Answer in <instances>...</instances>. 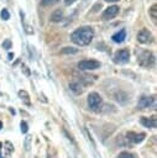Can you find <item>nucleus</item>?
Returning a JSON list of instances; mask_svg holds the SVG:
<instances>
[{"label":"nucleus","mask_w":157,"mask_h":158,"mask_svg":"<svg viewBox=\"0 0 157 158\" xmlns=\"http://www.w3.org/2000/svg\"><path fill=\"white\" fill-rule=\"evenodd\" d=\"M94 37V30L90 26H83L70 33V40L78 46H88Z\"/></svg>","instance_id":"1"},{"label":"nucleus","mask_w":157,"mask_h":158,"mask_svg":"<svg viewBox=\"0 0 157 158\" xmlns=\"http://www.w3.org/2000/svg\"><path fill=\"white\" fill-rule=\"evenodd\" d=\"M138 64L143 68H150L155 64V54L151 51H142L138 56Z\"/></svg>","instance_id":"2"},{"label":"nucleus","mask_w":157,"mask_h":158,"mask_svg":"<svg viewBox=\"0 0 157 158\" xmlns=\"http://www.w3.org/2000/svg\"><path fill=\"white\" fill-rule=\"evenodd\" d=\"M77 67L80 70H94V69L100 68L101 63L99 60H95V59H84V60L78 62Z\"/></svg>","instance_id":"3"},{"label":"nucleus","mask_w":157,"mask_h":158,"mask_svg":"<svg viewBox=\"0 0 157 158\" xmlns=\"http://www.w3.org/2000/svg\"><path fill=\"white\" fill-rule=\"evenodd\" d=\"M130 59V51L127 48H122V49H119L115 52L114 54V63L116 64H122V63H127Z\"/></svg>","instance_id":"4"},{"label":"nucleus","mask_w":157,"mask_h":158,"mask_svg":"<svg viewBox=\"0 0 157 158\" xmlns=\"http://www.w3.org/2000/svg\"><path fill=\"white\" fill-rule=\"evenodd\" d=\"M87 101H88L89 107H90L91 110H94V111H98L99 107H100V105H101V102H103L101 96H100L98 93H95V91H93V93H90V94L88 95Z\"/></svg>","instance_id":"5"},{"label":"nucleus","mask_w":157,"mask_h":158,"mask_svg":"<svg viewBox=\"0 0 157 158\" xmlns=\"http://www.w3.org/2000/svg\"><path fill=\"white\" fill-rule=\"evenodd\" d=\"M119 6L117 5H112V6H109V7H106L105 10H104V12H103V15H101V17L104 19V20H110V19H112V17H115L117 14H119Z\"/></svg>","instance_id":"6"},{"label":"nucleus","mask_w":157,"mask_h":158,"mask_svg":"<svg viewBox=\"0 0 157 158\" xmlns=\"http://www.w3.org/2000/svg\"><path fill=\"white\" fill-rule=\"evenodd\" d=\"M151 38H152V35L147 28H142L137 33V41L140 43H148L151 41Z\"/></svg>","instance_id":"7"},{"label":"nucleus","mask_w":157,"mask_h":158,"mask_svg":"<svg viewBox=\"0 0 157 158\" xmlns=\"http://www.w3.org/2000/svg\"><path fill=\"white\" fill-rule=\"evenodd\" d=\"M137 105L140 109L150 107L151 105H155V96H141Z\"/></svg>","instance_id":"8"},{"label":"nucleus","mask_w":157,"mask_h":158,"mask_svg":"<svg viewBox=\"0 0 157 158\" xmlns=\"http://www.w3.org/2000/svg\"><path fill=\"white\" fill-rule=\"evenodd\" d=\"M145 133H135V132H127V135H126V138H127V141H130V142H132V143H140V142H142L143 141V138H145Z\"/></svg>","instance_id":"9"},{"label":"nucleus","mask_w":157,"mask_h":158,"mask_svg":"<svg viewBox=\"0 0 157 158\" xmlns=\"http://www.w3.org/2000/svg\"><path fill=\"white\" fill-rule=\"evenodd\" d=\"M140 122L145 127H148V128H156V126H157L156 116H152V117H141L140 118Z\"/></svg>","instance_id":"10"},{"label":"nucleus","mask_w":157,"mask_h":158,"mask_svg":"<svg viewBox=\"0 0 157 158\" xmlns=\"http://www.w3.org/2000/svg\"><path fill=\"white\" fill-rule=\"evenodd\" d=\"M125 38H126V30H125V28L117 31L116 33H114V35L111 36V40H112L115 43H121V42L125 41Z\"/></svg>","instance_id":"11"},{"label":"nucleus","mask_w":157,"mask_h":158,"mask_svg":"<svg viewBox=\"0 0 157 158\" xmlns=\"http://www.w3.org/2000/svg\"><path fill=\"white\" fill-rule=\"evenodd\" d=\"M19 98L23 101V104L25 105H27V106H30L31 105V101H30V95H28V93L26 91V90H19Z\"/></svg>","instance_id":"12"},{"label":"nucleus","mask_w":157,"mask_h":158,"mask_svg":"<svg viewBox=\"0 0 157 158\" xmlns=\"http://www.w3.org/2000/svg\"><path fill=\"white\" fill-rule=\"evenodd\" d=\"M62 19H63V11L59 10V9L54 10L52 12V15H51V21H53V22H61Z\"/></svg>","instance_id":"13"},{"label":"nucleus","mask_w":157,"mask_h":158,"mask_svg":"<svg viewBox=\"0 0 157 158\" xmlns=\"http://www.w3.org/2000/svg\"><path fill=\"white\" fill-rule=\"evenodd\" d=\"M69 89H70L73 93H75V94H80V93L83 91V86H82L80 81H72V83L69 84Z\"/></svg>","instance_id":"14"},{"label":"nucleus","mask_w":157,"mask_h":158,"mask_svg":"<svg viewBox=\"0 0 157 158\" xmlns=\"http://www.w3.org/2000/svg\"><path fill=\"white\" fill-rule=\"evenodd\" d=\"M150 16H151V19L153 21H156V19H157V5L156 4H153L150 7Z\"/></svg>","instance_id":"15"},{"label":"nucleus","mask_w":157,"mask_h":158,"mask_svg":"<svg viewBox=\"0 0 157 158\" xmlns=\"http://www.w3.org/2000/svg\"><path fill=\"white\" fill-rule=\"evenodd\" d=\"M78 52V48H74V47H64L62 49V53L64 54H74Z\"/></svg>","instance_id":"16"},{"label":"nucleus","mask_w":157,"mask_h":158,"mask_svg":"<svg viewBox=\"0 0 157 158\" xmlns=\"http://www.w3.org/2000/svg\"><path fill=\"white\" fill-rule=\"evenodd\" d=\"M0 17H1L2 20H5V21L10 19V14H9L7 9H2V10H1V12H0Z\"/></svg>","instance_id":"17"},{"label":"nucleus","mask_w":157,"mask_h":158,"mask_svg":"<svg viewBox=\"0 0 157 158\" xmlns=\"http://www.w3.org/2000/svg\"><path fill=\"white\" fill-rule=\"evenodd\" d=\"M31 141H32V137L31 136H26L25 137V149L26 151H30V148H31Z\"/></svg>","instance_id":"18"},{"label":"nucleus","mask_w":157,"mask_h":158,"mask_svg":"<svg viewBox=\"0 0 157 158\" xmlns=\"http://www.w3.org/2000/svg\"><path fill=\"white\" fill-rule=\"evenodd\" d=\"M20 128H21V132H22V133H27V131H28L27 122H26V121H21V122H20Z\"/></svg>","instance_id":"19"},{"label":"nucleus","mask_w":157,"mask_h":158,"mask_svg":"<svg viewBox=\"0 0 157 158\" xmlns=\"http://www.w3.org/2000/svg\"><path fill=\"white\" fill-rule=\"evenodd\" d=\"M5 146H6V147H5V153H6V154H10V153L14 151L12 144H11L9 141H6V142H5Z\"/></svg>","instance_id":"20"},{"label":"nucleus","mask_w":157,"mask_h":158,"mask_svg":"<svg viewBox=\"0 0 157 158\" xmlns=\"http://www.w3.org/2000/svg\"><path fill=\"white\" fill-rule=\"evenodd\" d=\"M21 70H22V73H23L26 77H30V75H31V70L28 69V67H27L26 64H21Z\"/></svg>","instance_id":"21"},{"label":"nucleus","mask_w":157,"mask_h":158,"mask_svg":"<svg viewBox=\"0 0 157 158\" xmlns=\"http://www.w3.org/2000/svg\"><path fill=\"white\" fill-rule=\"evenodd\" d=\"M22 21V20H21ZM22 25H23V28H25V32L27 33V35H32L33 33V30H32V26H28V25H26L23 21H22Z\"/></svg>","instance_id":"22"},{"label":"nucleus","mask_w":157,"mask_h":158,"mask_svg":"<svg viewBox=\"0 0 157 158\" xmlns=\"http://www.w3.org/2000/svg\"><path fill=\"white\" fill-rule=\"evenodd\" d=\"M59 0H41V4L43 6H49V5H53L56 2H58Z\"/></svg>","instance_id":"23"},{"label":"nucleus","mask_w":157,"mask_h":158,"mask_svg":"<svg viewBox=\"0 0 157 158\" xmlns=\"http://www.w3.org/2000/svg\"><path fill=\"white\" fill-rule=\"evenodd\" d=\"M2 47H4L5 49H10V48L12 47V42H11V40H5V41L2 42Z\"/></svg>","instance_id":"24"},{"label":"nucleus","mask_w":157,"mask_h":158,"mask_svg":"<svg viewBox=\"0 0 157 158\" xmlns=\"http://www.w3.org/2000/svg\"><path fill=\"white\" fill-rule=\"evenodd\" d=\"M119 158H135V156L129 153V152H122L119 154Z\"/></svg>","instance_id":"25"},{"label":"nucleus","mask_w":157,"mask_h":158,"mask_svg":"<svg viewBox=\"0 0 157 158\" xmlns=\"http://www.w3.org/2000/svg\"><path fill=\"white\" fill-rule=\"evenodd\" d=\"M84 132L87 133V136H88V139L91 142V144H93V147H95V143H94V141H93V138H91V136H90V133L88 132V130H84Z\"/></svg>","instance_id":"26"},{"label":"nucleus","mask_w":157,"mask_h":158,"mask_svg":"<svg viewBox=\"0 0 157 158\" xmlns=\"http://www.w3.org/2000/svg\"><path fill=\"white\" fill-rule=\"evenodd\" d=\"M77 0H64V4L67 5V6H69V5H72V4H74Z\"/></svg>","instance_id":"27"},{"label":"nucleus","mask_w":157,"mask_h":158,"mask_svg":"<svg viewBox=\"0 0 157 158\" xmlns=\"http://www.w3.org/2000/svg\"><path fill=\"white\" fill-rule=\"evenodd\" d=\"M7 58H9V60H11L12 58H14V53L11 52V53H9V56H7Z\"/></svg>","instance_id":"28"},{"label":"nucleus","mask_w":157,"mask_h":158,"mask_svg":"<svg viewBox=\"0 0 157 158\" xmlns=\"http://www.w3.org/2000/svg\"><path fill=\"white\" fill-rule=\"evenodd\" d=\"M105 1H109V2H116V1H119V0H105Z\"/></svg>","instance_id":"29"},{"label":"nucleus","mask_w":157,"mask_h":158,"mask_svg":"<svg viewBox=\"0 0 157 158\" xmlns=\"http://www.w3.org/2000/svg\"><path fill=\"white\" fill-rule=\"evenodd\" d=\"M1 128H2V122L0 121V130H1Z\"/></svg>","instance_id":"30"},{"label":"nucleus","mask_w":157,"mask_h":158,"mask_svg":"<svg viewBox=\"0 0 157 158\" xmlns=\"http://www.w3.org/2000/svg\"><path fill=\"white\" fill-rule=\"evenodd\" d=\"M0 158H2V156H0Z\"/></svg>","instance_id":"31"}]
</instances>
